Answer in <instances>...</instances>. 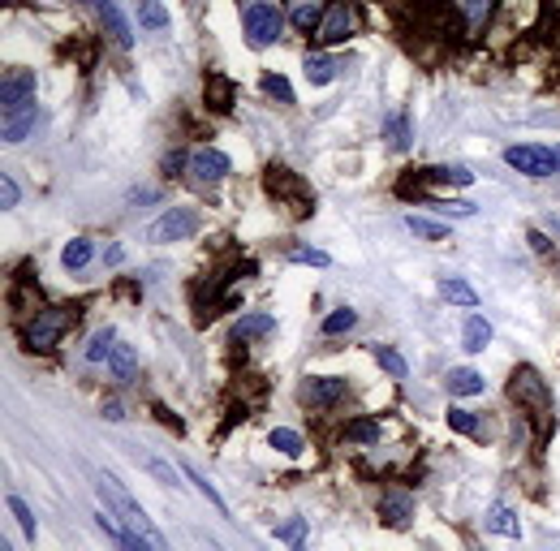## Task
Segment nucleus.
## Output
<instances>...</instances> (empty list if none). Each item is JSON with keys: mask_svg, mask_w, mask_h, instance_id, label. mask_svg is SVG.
Returning a JSON list of instances; mask_svg holds the SVG:
<instances>
[{"mask_svg": "<svg viewBox=\"0 0 560 551\" xmlns=\"http://www.w3.org/2000/svg\"><path fill=\"white\" fill-rule=\"evenodd\" d=\"M95 491H99V500H104V508H113L116 517H121V521H130V526L138 530V535H147L151 543H155V547H165V538L155 535V526H151V517L143 513V504L134 500V496H130V491H125L121 483H116L113 474H104V470H99V474H95Z\"/></svg>", "mask_w": 560, "mask_h": 551, "instance_id": "f257e3e1", "label": "nucleus"}, {"mask_svg": "<svg viewBox=\"0 0 560 551\" xmlns=\"http://www.w3.org/2000/svg\"><path fill=\"white\" fill-rule=\"evenodd\" d=\"M69 327H74V306H44L31 324H26V345H31L35 354H48Z\"/></svg>", "mask_w": 560, "mask_h": 551, "instance_id": "f03ea898", "label": "nucleus"}, {"mask_svg": "<svg viewBox=\"0 0 560 551\" xmlns=\"http://www.w3.org/2000/svg\"><path fill=\"white\" fill-rule=\"evenodd\" d=\"M242 31H246L250 48H272V44L280 39V9L276 5H267V0L246 5V14H242Z\"/></svg>", "mask_w": 560, "mask_h": 551, "instance_id": "7ed1b4c3", "label": "nucleus"}, {"mask_svg": "<svg viewBox=\"0 0 560 551\" xmlns=\"http://www.w3.org/2000/svg\"><path fill=\"white\" fill-rule=\"evenodd\" d=\"M354 35H358V5H354V0H328L315 39H319V44H345Z\"/></svg>", "mask_w": 560, "mask_h": 551, "instance_id": "20e7f679", "label": "nucleus"}, {"mask_svg": "<svg viewBox=\"0 0 560 551\" xmlns=\"http://www.w3.org/2000/svg\"><path fill=\"white\" fill-rule=\"evenodd\" d=\"M505 160H509L517 173H526V177H552V173H560V155L552 146H535V143L509 146Z\"/></svg>", "mask_w": 560, "mask_h": 551, "instance_id": "39448f33", "label": "nucleus"}, {"mask_svg": "<svg viewBox=\"0 0 560 551\" xmlns=\"http://www.w3.org/2000/svg\"><path fill=\"white\" fill-rule=\"evenodd\" d=\"M509 396L517 401V406H526L530 414H535V406L544 409H552V392H547V384H544V375L539 371H530V366H517L513 371V384H509Z\"/></svg>", "mask_w": 560, "mask_h": 551, "instance_id": "423d86ee", "label": "nucleus"}, {"mask_svg": "<svg viewBox=\"0 0 560 551\" xmlns=\"http://www.w3.org/2000/svg\"><path fill=\"white\" fill-rule=\"evenodd\" d=\"M95 526H99V530H104L108 538H113L116 547H130V551H151V547H155L147 535H138V530H134L130 521H116L113 508H99V513H95Z\"/></svg>", "mask_w": 560, "mask_h": 551, "instance_id": "0eeeda50", "label": "nucleus"}, {"mask_svg": "<svg viewBox=\"0 0 560 551\" xmlns=\"http://www.w3.org/2000/svg\"><path fill=\"white\" fill-rule=\"evenodd\" d=\"M198 225V215L190 207H168L155 225H151V242H182V237H190Z\"/></svg>", "mask_w": 560, "mask_h": 551, "instance_id": "6e6552de", "label": "nucleus"}, {"mask_svg": "<svg viewBox=\"0 0 560 551\" xmlns=\"http://www.w3.org/2000/svg\"><path fill=\"white\" fill-rule=\"evenodd\" d=\"M233 173V164H229V155L225 151H195L190 155V177L195 181H203V185H215V181H225Z\"/></svg>", "mask_w": 560, "mask_h": 551, "instance_id": "1a4fd4ad", "label": "nucleus"}, {"mask_svg": "<svg viewBox=\"0 0 560 551\" xmlns=\"http://www.w3.org/2000/svg\"><path fill=\"white\" fill-rule=\"evenodd\" d=\"M31 91H35L31 69H9L5 82H0V104H5V113H17L22 104H31Z\"/></svg>", "mask_w": 560, "mask_h": 551, "instance_id": "9d476101", "label": "nucleus"}, {"mask_svg": "<svg viewBox=\"0 0 560 551\" xmlns=\"http://www.w3.org/2000/svg\"><path fill=\"white\" fill-rule=\"evenodd\" d=\"M379 517H384V526H396V530H401V526H410V517H414V496L410 491H388V496H384V500H379Z\"/></svg>", "mask_w": 560, "mask_h": 551, "instance_id": "9b49d317", "label": "nucleus"}, {"mask_svg": "<svg viewBox=\"0 0 560 551\" xmlns=\"http://www.w3.org/2000/svg\"><path fill=\"white\" fill-rule=\"evenodd\" d=\"M302 396H306L311 406H336V401L345 396V379H324V375H315V379H306Z\"/></svg>", "mask_w": 560, "mask_h": 551, "instance_id": "f8f14e48", "label": "nucleus"}, {"mask_svg": "<svg viewBox=\"0 0 560 551\" xmlns=\"http://www.w3.org/2000/svg\"><path fill=\"white\" fill-rule=\"evenodd\" d=\"M95 14H99V22H104V31H108V39H113V44H121V48H130V44H134L130 22H125V14L116 9L113 0H104V5H99V9H95Z\"/></svg>", "mask_w": 560, "mask_h": 551, "instance_id": "ddd939ff", "label": "nucleus"}, {"mask_svg": "<svg viewBox=\"0 0 560 551\" xmlns=\"http://www.w3.org/2000/svg\"><path fill=\"white\" fill-rule=\"evenodd\" d=\"M35 121H39V108H35V104H22L17 113H5V143H22V138L35 130Z\"/></svg>", "mask_w": 560, "mask_h": 551, "instance_id": "4468645a", "label": "nucleus"}, {"mask_svg": "<svg viewBox=\"0 0 560 551\" xmlns=\"http://www.w3.org/2000/svg\"><path fill=\"white\" fill-rule=\"evenodd\" d=\"M289 17H294L297 31H319V22H324V5L319 0H289Z\"/></svg>", "mask_w": 560, "mask_h": 551, "instance_id": "2eb2a0df", "label": "nucleus"}, {"mask_svg": "<svg viewBox=\"0 0 560 551\" xmlns=\"http://www.w3.org/2000/svg\"><path fill=\"white\" fill-rule=\"evenodd\" d=\"M418 177L427 181V185H470L475 173H470V168H457V164H440V168H423Z\"/></svg>", "mask_w": 560, "mask_h": 551, "instance_id": "dca6fc26", "label": "nucleus"}, {"mask_svg": "<svg viewBox=\"0 0 560 551\" xmlns=\"http://www.w3.org/2000/svg\"><path fill=\"white\" fill-rule=\"evenodd\" d=\"M302 69H306V78H311L315 86H328V82L341 74V61H336V56H324V52H315V56L302 61Z\"/></svg>", "mask_w": 560, "mask_h": 551, "instance_id": "f3484780", "label": "nucleus"}, {"mask_svg": "<svg viewBox=\"0 0 560 551\" xmlns=\"http://www.w3.org/2000/svg\"><path fill=\"white\" fill-rule=\"evenodd\" d=\"M462 341H465V354H483V349L492 345V324H487L483 315H470V319H465Z\"/></svg>", "mask_w": 560, "mask_h": 551, "instance_id": "a211bd4d", "label": "nucleus"}, {"mask_svg": "<svg viewBox=\"0 0 560 551\" xmlns=\"http://www.w3.org/2000/svg\"><path fill=\"white\" fill-rule=\"evenodd\" d=\"M445 388L453 392V396H478V392L487 388V384H483V375H478V371H465V366H457V371H448Z\"/></svg>", "mask_w": 560, "mask_h": 551, "instance_id": "6ab92c4d", "label": "nucleus"}, {"mask_svg": "<svg viewBox=\"0 0 560 551\" xmlns=\"http://www.w3.org/2000/svg\"><path fill=\"white\" fill-rule=\"evenodd\" d=\"M272 327H276V319H272V315H246L242 324H233L229 341H233V345H242V341H250V336H267Z\"/></svg>", "mask_w": 560, "mask_h": 551, "instance_id": "aec40b11", "label": "nucleus"}, {"mask_svg": "<svg viewBox=\"0 0 560 551\" xmlns=\"http://www.w3.org/2000/svg\"><path fill=\"white\" fill-rule=\"evenodd\" d=\"M203 99H207V108H212V113H229V108H233V82L220 78V74H212V78H207Z\"/></svg>", "mask_w": 560, "mask_h": 551, "instance_id": "412c9836", "label": "nucleus"}, {"mask_svg": "<svg viewBox=\"0 0 560 551\" xmlns=\"http://www.w3.org/2000/svg\"><path fill=\"white\" fill-rule=\"evenodd\" d=\"M440 297L453 302V306H470V310L478 306V293L470 289L465 280H457V276H445V280H440Z\"/></svg>", "mask_w": 560, "mask_h": 551, "instance_id": "4be33fe9", "label": "nucleus"}, {"mask_svg": "<svg viewBox=\"0 0 560 551\" xmlns=\"http://www.w3.org/2000/svg\"><path fill=\"white\" fill-rule=\"evenodd\" d=\"M492 9H495V0H457V14H462V22L470 31H483Z\"/></svg>", "mask_w": 560, "mask_h": 551, "instance_id": "5701e85b", "label": "nucleus"}, {"mask_svg": "<svg viewBox=\"0 0 560 551\" xmlns=\"http://www.w3.org/2000/svg\"><path fill=\"white\" fill-rule=\"evenodd\" d=\"M108 366L121 384H130L134 375H138V354H134L130 345H113V354H108Z\"/></svg>", "mask_w": 560, "mask_h": 551, "instance_id": "b1692460", "label": "nucleus"}, {"mask_svg": "<svg viewBox=\"0 0 560 551\" xmlns=\"http://www.w3.org/2000/svg\"><path fill=\"white\" fill-rule=\"evenodd\" d=\"M487 530H492V535H505V538L522 535V526H517V517H513V508H505V504H492V508H487Z\"/></svg>", "mask_w": 560, "mask_h": 551, "instance_id": "393cba45", "label": "nucleus"}, {"mask_svg": "<svg viewBox=\"0 0 560 551\" xmlns=\"http://www.w3.org/2000/svg\"><path fill=\"white\" fill-rule=\"evenodd\" d=\"M95 259V245L86 242V237H74V242L65 245V250H61V263H65L69 272H83L86 263Z\"/></svg>", "mask_w": 560, "mask_h": 551, "instance_id": "a878e982", "label": "nucleus"}, {"mask_svg": "<svg viewBox=\"0 0 560 551\" xmlns=\"http://www.w3.org/2000/svg\"><path fill=\"white\" fill-rule=\"evenodd\" d=\"M267 444L276 448V453H285V456H297L302 448H306V439H302V431H294V426H276L272 436H267Z\"/></svg>", "mask_w": 560, "mask_h": 551, "instance_id": "bb28decb", "label": "nucleus"}, {"mask_svg": "<svg viewBox=\"0 0 560 551\" xmlns=\"http://www.w3.org/2000/svg\"><path fill=\"white\" fill-rule=\"evenodd\" d=\"M384 138H388L396 151H405V146H410V116L388 113V121H384Z\"/></svg>", "mask_w": 560, "mask_h": 551, "instance_id": "cd10ccee", "label": "nucleus"}, {"mask_svg": "<svg viewBox=\"0 0 560 551\" xmlns=\"http://www.w3.org/2000/svg\"><path fill=\"white\" fill-rule=\"evenodd\" d=\"M113 345H116V332H113V327H99L95 336L86 341V362H108Z\"/></svg>", "mask_w": 560, "mask_h": 551, "instance_id": "c85d7f7f", "label": "nucleus"}, {"mask_svg": "<svg viewBox=\"0 0 560 551\" xmlns=\"http://www.w3.org/2000/svg\"><path fill=\"white\" fill-rule=\"evenodd\" d=\"M405 228H410L414 237H431V242L448 237V225H440V220H427V215H405Z\"/></svg>", "mask_w": 560, "mask_h": 551, "instance_id": "c756f323", "label": "nucleus"}, {"mask_svg": "<svg viewBox=\"0 0 560 551\" xmlns=\"http://www.w3.org/2000/svg\"><path fill=\"white\" fill-rule=\"evenodd\" d=\"M375 362H379V366H384L388 375H393V379H405V375H410V362L396 354V349H388V345H375Z\"/></svg>", "mask_w": 560, "mask_h": 551, "instance_id": "7c9ffc66", "label": "nucleus"}, {"mask_svg": "<svg viewBox=\"0 0 560 551\" xmlns=\"http://www.w3.org/2000/svg\"><path fill=\"white\" fill-rule=\"evenodd\" d=\"M379 422H371V418H358V422H349L345 426V439L349 444H379Z\"/></svg>", "mask_w": 560, "mask_h": 551, "instance_id": "2f4dec72", "label": "nucleus"}, {"mask_svg": "<svg viewBox=\"0 0 560 551\" xmlns=\"http://www.w3.org/2000/svg\"><path fill=\"white\" fill-rule=\"evenodd\" d=\"M138 17H143V26H147V31H165L168 26V9L160 5V0H143Z\"/></svg>", "mask_w": 560, "mask_h": 551, "instance_id": "473e14b6", "label": "nucleus"}, {"mask_svg": "<svg viewBox=\"0 0 560 551\" xmlns=\"http://www.w3.org/2000/svg\"><path fill=\"white\" fill-rule=\"evenodd\" d=\"M259 86H264V91L276 99V104H294V86L280 78V74H264V78H259Z\"/></svg>", "mask_w": 560, "mask_h": 551, "instance_id": "72a5a7b5", "label": "nucleus"}, {"mask_svg": "<svg viewBox=\"0 0 560 551\" xmlns=\"http://www.w3.org/2000/svg\"><path fill=\"white\" fill-rule=\"evenodd\" d=\"M354 324H358V310H332L328 319H324V336H341Z\"/></svg>", "mask_w": 560, "mask_h": 551, "instance_id": "f704fd0d", "label": "nucleus"}, {"mask_svg": "<svg viewBox=\"0 0 560 551\" xmlns=\"http://www.w3.org/2000/svg\"><path fill=\"white\" fill-rule=\"evenodd\" d=\"M9 513L17 517V526H22V535L35 538L39 530H35V517H31V508H26V500H17V496H9Z\"/></svg>", "mask_w": 560, "mask_h": 551, "instance_id": "c9c22d12", "label": "nucleus"}, {"mask_svg": "<svg viewBox=\"0 0 560 551\" xmlns=\"http://www.w3.org/2000/svg\"><path fill=\"white\" fill-rule=\"evenodd\" d=\"M185 478H190V483H195L198 491H203V496H207V500H212L215 508H220V513H225V496H220V491H215V486L207 483V478H203V474H198L195 466H185Z\"/></svg>", "mask_w": 560, "mask_h": 551, "instance_id": "e433bc0d", "label": "nucleus"}, {"mask_svg": "<svg viewBox=\"0 0 560 551\" xmlns=\"http://www.w3.org/2000/svg\"><path fill=\"white\" fill-rule=\"evenodd\" d=\"M448 426H453V431H462V436H478V418L475 414H465L462 406L448 409Z\"/></svg>", "mask_w": 560, "mask_h": 551, "instance_id": "4c0bfd02", "label": "nucleus"}, {"mask_svg": "<svg viewBox=\"0 0 560 551\" xmlns=\"http://www.w3.org/2000/svg\"><path fill=\"white\" fill-rule=\"evenodd\" d=\"M276 538L280 543H289V547H297V543L306 538V521L294 517V521H285V526H276Z\"/></svg>", "mask_w": 560, "mask_h": 551, "instance_id": "58836bf2", "label": "nucleus"}, {"mask_svg": "<svg viewBox=\"0 0 560 551\" xmlns=\"http://www.w3.org/2000/svg\"><path fill=\"white\" fill-rule=\"evenodd\" d=\"M289 259H294V263H315V267H328V255H324V250H311V245H294V250H289Z\"/></svg>", "mask_w": 560, "mask_h": 551, "instance_id": "ea45409f", "label": "nucleus"}, {"mask_svg": "<svg viewBox=\"0 0 560 551\" xmlns=\"http://www.w3.org/2000/svg\"><path fill=\"white\" fill-rule=\"evenodd\" d=\"M147 470L155 474L160 483H168V486H182V483H177V474H173V466H168V461H160V456H151V461H147Z\"/></svg>", "mask_w": 560, "mask_h": 551, "instance_id": "a19ab883", "label": "nucleus"}, {"mask_svg": "<svg viewBox=\"0 0 560 551\" xmlns=\"http://www.w3.org/2000/svg\"><path fill=\"white\" fill-rule=\"evenodd\" d=\"M0 207H5V211H14V207H17V181H14V177L0 181Z\"/></svg>", "mask_w": 560, "mask_h": 551, "instance_id": "79ce46f5", "label": "nucleus"}, {"mask_svg": "<svg viewBox=\"0 0 560 551\" xmlns=\"http://www.w3.org/2000/svg\"><path fill=\"white\" fill-rule=\"evenodd\" d=\"M182 168H190V155H182V151L165 155V173H168V177H182Z\"/></svg>", "mask_w": 560, "mask_h": 551, "instance_id": "37998d69", "label": "nucleus"}, {"mask_svg": "<svg viewBox=\"0 0 560 551\" xmlns=\"http://www.w3.org/2000/svg\"><path fill=\"white\" fill-rule=\"evenodd\" d=\"M530 245H535L539 255H547V250H552V242H547V237H539V233H530Z\"/></svg>", "mask_w": 560, "mask_h": 551, "instance_id": "c03bdc74", "label": "nucleus"}, {"mask_svg": "<svg viewBox=\"0 0 560 551\" xmlns=\"http://www.w3.org/2000/svg\"><path fill=\"white\" fill-rule=\"evenodd\" d=\"M104 418H108V422H116V418H125V409H121V406H104Z\"/></svg>", "mask_w": 560, "mask_h": 551, "instance_id": "a18cd8bd", "label": "nucleus"}, {"mask_svg": "<svg viewBox=\"0 0 560 551\" xmlns=\"http://www.w3.org/2000/svg\"><path fill=\"white\" fill-rule=\"evenodd\" d=\"M83 5H91V9H99V5H104V0H83Z\"/></svg>", "mask_w": 560, "mask_h": 551, "instance_id": "49530a36", "label": "nucleus"}, {"mask_svg": "<svg viewBox=\"0 0 560 551\" xmlns=\"http://www.w3.org/2000/svg\"><path fill=\"white\" fill-rule=\"evenodd\" d=\"M556 155H560V151H556Z\"/></svg>", "mask_w": 560, "mask_h": 551, "instance_id": "de8ad7c7", "label": "nucleus"}]
</instances>
